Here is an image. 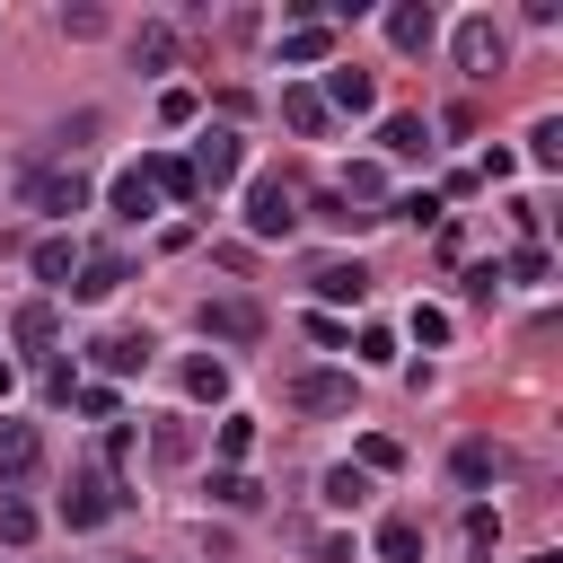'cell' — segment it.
<instances>
[{"label":"cell","instance_id":"cell-1","mask_svg":"<svg viewBox=\"0 0 563 563\" xmlns=\"http://www.w3.org/2000/svg\"><path fill=\"white\" fill-rule=\"evenodd\" d=\"M238 167H246V141H238L229 123H211V132L194 141V158H185V176H194V202H202V194H220V185H238Z\"/></svg>","mask_w":563,"mask_h":563},{"label":"cell","instance_id":"cell-24","mask_svg":"<svg viewBox=\"0 0 563 563\" xmlns=\"http://www.w3.org/2000/svg\"><path fill=\"white\" fill-rule=\"evenodd\" d=\"M449 466H457V484H493V475H501V449H493V440H457Z\"/></svg>","mask_w":563,"mask_h":563},{"label":"cell","instance_id":"cell-9","mask_svg":"<svg viewBox=\"0 0 563 563\" xmlns=\"http://www.w3.org/2000/svg\"><path fill=\"white\" fill-rule=\"evenodd\" d=\"M431 35H440V9L431 0H396L387 9V44L396 53H431Z\"/></svg>","mask_w":563,"mask_h":563},{"label":"cell","instance_id":"cell-37","mask_svg":"<svg viewBox=\"0 0 563 563\" xmlns=\"http://www.w3.org/2000/svg\"><path fill=\"white\" fill-rule=\"evenodd\" d=\"M413 343H449V308H413Z\"/></svg>","mask_w":563,"mask_h":563},{"label":"cell","instance_id":"cell-18","mask_svg":"<svg viewBox=\"0 0 563 563\" xmlns=\"http://www.w3.org/2000/svg\"><path fill=\"white\" fill-rule=\"evenodd\" d=\"M282 123H290L299 141H317L334 114H325V97H317V88H282Z\"/></svg>","mask_w":563,"mask_h":563},{"label":"cell","instance_id":"cell-21","mask_svg":"<svg viewBox=\"0 0 563 563\" xmlns=\"http://www.w3.org/2000/svg\"><path fill=\"white\" fill-rule=\"evenodd\" d=\"M106 202H114L123 220H150V211H158V194H150V176H141V167H123V176L106 185Z\"/></svg>","mask_w":563,"mask_h":563},{"label":"cell","instance_id":"cell-11","mask_svg":"<svg viewBox=\"0 0 563 563\" xmlns=\"http://www.w3.org/2000/svg\"><path fill=\"white\" fill-rule=\"evenodd\" d=\"M317 97H325V114H369V106H378L369 70H352V62H343V70H325V79H317Z\"/></svg>","mask_w":563,"mask_h":563},{"label":"cell","instance_id":"cell-23","mask_svg":"<svg viewBox=\"0 0 563 563\" xmlns=\"http://www.w3.org/2000/svg\"><path fill=\"white\" fill-rule=\"evenodd\" d=\"M141 176H150V194H158V202H194V176H185V158H141Z\"/></svg>","mask_w":563,"mask_h":563},{"label":"cell","instance_id":"cell-29","mask_svg":"<svg viewBox=\"0 0 563 563\" xmlns=\"http://www.w3.org/2000/svg\"><path fill=\"white\" fill-rule=\"evenodd\" d=\"M325 501H334V510H361V501H369V475H361V466H334V475H325Z\"/></svg>","mask_w":563,"mask_h":563},{"label":"cell","instance_id":"cell-7","mask_svg":"<svg viewBox=\"0 0 563 563\" xmlns=\"http://www.w3.org/2000/svg\"><path fill=\"white\" fill-rule=\"evenodd\" d=\"M290 413H352V369H290Z\"/></svg>","mask_w":563,"mask_h":563},{"label":"cell","instance_id":"cell-8","mask_svg":"<svg viewBox=\"0 0 563 563\" xmlns=\"http://www.w3.org/2000/svg\"><path fill=\"white\" fill-rule=\"evenodd\" d=\"M123 282H132V255H123V246H88V255H79V273H70V299H88V308H97V299H114Z\"/></svg>","mask_w":563,"mask_h":563},{"label":"cell","instance_id":"cell-13","mask_svg":"<svg viewBox=\"0 0 563 563\" xmlns=\"http://www.w3.org/2000/svg\"><path fill=\"white\" fill-rule=\"evenodd\" d=\"M35 457H44V440H35V422H9V413H0V484H18V475H35Z\"/></svg>","mask_w":563,"mask_h":563},{"label":"cell","instance_id":"cell-41","mask_svg":"<svg viewBox=\"0 0 563 563\" xmlns=\"http://www.w3.org/2000/svg\"><path fill=\"white\" fill-rule=\"evenodd\" d=\"M317 563H361V554H352V537H325V545H317Z\"/></svg>","mask_w":563,"mask_h":563},{"label":"cell","instance_id":"cell-15","mask_svg":"<svg viewBox=\"0 0 563 563\" xmlns=\"http://www.w3.org/2000/svg\"><path fill=\"white\" fill-rule=\"evenodd\" d=\"M282 62H299V70H308V62H334V26H325V18L282 26Z\"/></svg>","mask_w":563,"mask_h":563},{"label":"cell","instance_id":"cell-3","mask_svg":"<svg viewBox=\"0 0 563 563\" xmlns=\"http://www.w3.org/2000/svg\"><path fill=\"white\" fill-rule=\"evenodd\" d=\"M123 501H132V493H123L106 466H79V475H70V493H62V528H106Z\"/></svg>","mask_w":563,"mask_h":563},{"label":"cell","instance_id":"cell-33","mask_svg":"<svg viewBox=\"0 0 563 563\" xmlns=\"http://www.w3.org/2000/svg\"><path fill=\"white\" fill-rule=\"evenodd\" d=\"M62 35H79V44H88V35H106V9H88V0H79V9H62Z\"/></svg>","mask_w":563,"mask_h":563},{"label":"cell","instance_id":"cell-31","mask_svg":"<svg viewBox=\"0 0 563 563\" xmlns=\"http://www.w3.org/2000/svg\"><path fill=\"white\" fill-rule=\"evenodd\" d=\"M317 220H325V229H369V220H378V211H352V202H343V194H317Z\"/></svg>","mask_w":563,"mask_h":563},{"label":"cell","instance_id":"cell-17","mask_svg":"<svg viewBox=\"0 0 563 563\" xmlns=\"http://www.w3.org/2000/svg\"><path fill=\"white\" fill-rule=\"evenodd\" d=\"M132 62H141V70H176V62H185V35H176V26H141V35H132Z\"/></svg>","mask_w":563,"mask_h":563},{"label":"cell","instance_id":"cell-2","mask_svg":"<svg viewBox=\"0 0 563 563\" xmlns=\"http://www.w3.org/2000/svg\"><path fill=\"white\" fill-rule=\"evenodd\" d=\"M290 229H299V185H290V176H255V185H246V238L273 246V238H290Z\"/></svg>","mask_w":563,"mask_h":563},{"label":"cell","instance_id":"cell-26","mask_svg":"<svg viewBox=\"0 0 563 563\" xmlns=\"http://www.w3.org/2000/svg\"><path fill=\"white\" fill-rule=\"evenodd\" d=\"M211 501H220V510H255V501H264V484L229 466V475H211Z\"/></svg>","mask_w":563,"mask_h":563},{"label":"cell","instance_id":"cell-25","mask_svg":"<svg viewBox=\"0 0 563 563\" xmlns=\"http://www.w3.org/2000/svg\"><path fill=\"white\" fill-rule=\"evenodd\" d=\"M35 501H18V493H0V545H35Z\"/></svg>","mask_w":563,"mask_h":563},{"label":"cell","instance_id":"cell-27","mask_svg":"<svg viewBox=\"0 0 563 563\" xmlns=\"http://www.w3.org/2000/svg\"><path fill=\"white\" fill-rule=\"evenodd\" d=\"M528 158H537V167H563V114H537V132H528Z\"/></svg>","mask_w":563,"mask_h":563},{"label":"cell","instance_id":"cell-19","mask_svg":"<svg viewBox=\"0 0 563 563\" xmlns=\"http://www.w3.org/2000/svg\"><path fill=\"white\" fill-rule=\"evenodd\" d=\"M378 150H387V158H422V150H431V123H422V114H387V123H378Z\"/></svg>","mask_w":563,"mask_h":563},{"label":"cell","instance_id":"cell-22","mask_svg":"<svg viewBox=\"0 0 563 563\" xmlns=\"http://www.w3.org/2000/svg\"><path fill=\"white\" fill-rule=\"evenodd\" d=\"M26 264H35V282H62V290H70V273H79V246H70V238H35V255H26Z\"/></svg>","mask_w":563,"mask_h":563},{"label":"cell","instance_id":"cell-14","mask_svg":"<svg viewBox=\"0 0 563 563\" xmlns=\"http://www.w3.org/2000/svg\"><path fill=\"white\" fill-rule=\"evenodd\" d=\"M308 290H317L325 308H361V290H369V273H361V264H317V273H308Z\"/></svg>","mask_w":563,"mask_h":563},{"label":"cell","instance_id":"cell-5","mask_svg":"<svg viewBox=\"0 0 563 563\" xmlns=\"http://www.w3.org/2000/svg\"><path fill=\"white\" fill-rule=\"evenodd\" d=\"M449 53H457V70H466V79H493L510 44H501V26H493L484 9H466V18H457V35H449Z\"/></svg>","mask_w":563,"mask_h":563},{"label":"cell","instance_id":"cell-40","mask_svg":"<svg viewBox=\"0 0 563 563\" xmlns=\"http://www.w3.org/2000/svg\"><path fill=\"white\" fill-rule=\"evenodd\" d=\"M466 537H475V545H493V537H501V519H493V501H475V510H466Z\"/></svg>","mask_w":563,"mask_h":563},{"label":"cell","instance_id":"cell-28","mask_svg":"<svg viewBox=\"0 0 563 563\" xmlns=\"http://www.w3.org/2000/svg\"><path fill=\"white\" fill-rule=\"evenodd\" d=\"M352 466H361V475H396V466H405V449H396V440H387V431H369V440H361V457H352Z\"/></svg>","mask_w":563,"mask_h":563},{"label":"cell","instance_id":"cell-10","mask_svg":"<svg viewBox=\"0 0 563 563\" xmlns=\"http://www.w3.org/2000/svg\"><path fill=\"white\" fill-rule=\"evenodd\" d=\"M150 352H158L150 334H97V343H88V361H97L106 378H141V369H150Z\"/></svg>","mask_w":563,"mask_h":563},{"label":"cell","instance_id":"cell-30","mask_svg":"<svg viewBox=\"0 0 563 563\" xmlns=\"http://www.w3.org/2000/svg\"><path fill=\"white\" fill-rule=\"evenodd\" d=\"M334 194H343V202H378V194H387V176H378V167H369V158H361V167H352V176H343V185H334Z\"/></svg>","mask_w":563,"mask_h":563},{"label":"cell","instance_id":"cell-38","mask_svg":"<svg viewBox=\"0 0 563 563\" xmlns=\"http://www.w3.org/2000/svg\"><path fill=\"white\" fill-rule=\"evenodd\" d=\"M501 290V264H466V299H493Z\"/></svg>","mask_w":563,"mask_h":563},{"label":"cell","instance_id":"cell-32","mask_svg":"<svg viewBox=\"0 0 563 563\" xmlns=\"http://www.w3.org/2000/svg\"><path fill=\"white\" fill-rule=\"evenodd\" d=\"M352 352H361L369 369H387V361H396V334H387V325H361V343H352Z\"/></svg>","mask_w":563,"mask_h":563},{"label":"cell","instance_id":"cell-35","mask_svg":"<svg viewBox=\"0 0 563 563\" xmlns=\"http://www.w3.org/2000/svg\"><path fill=\"white\" fill-rule=\"evenodd\" d=\"M158 114H167V123H194V114H202V97H194V88H167V97H158Z\"/></svg>","mask_w":563,"mask_h":563},{"label":"cell","instance_id":"cell-6","mask_svg":"<svg viewBox=\"0 0 563 563\" xmlns=\"http://www.w3.org/2000/svg\"><path fill=\"white\" fill-rule=\"evenodd\" d=\"M194 325H202V343L246 352V343L264 334V308H255V299H202V317H194Z\"/></svg>","mask_w":563,"mask_h":563},{"label":"cell","instance_id":"cell-12","mask_svg":"<svg viewBox=\"0 0 563 563\" xmlns=\"http://www.w3.org/2000/svg\"><path fill=\"white\" fill-rule=\"evenodd\" d=\"M9 334H18V352H53V343H62V308H53V299H26V308L9 317Z\"/></svg>","mask_w":563,"mask_h":563},{"label":"cell","instance_id":"cell-16","mask_svg":"<svg viewBox=\"0 0 563 563\" xmlns=\"http://www.w3.org/2000/svg\"><path fill=\"white\" fill-rule=\"evenodd\" d=\"M378 563H422V519L387 510V519H378Z\"/></svg>","mask_w":563,"mask_h":563},{"label":"cell","instance_id":"cell-4","mask_svg":"<svg viewBox=\"0 0 563 563\" xmlns=\"http://www.w3.org/2000/svg\"><path fill=\"white\" fill-rule=\"evenodd\" d=\"M26 211H44V220H70V211H88V176L79 167H26Z\"/></svg>","mask_w":563,"mask_h":563},{"label":"cell","instance_id":"cell-39","mask_svg":"<svg viewBox=\"0 0 563 563\" xmlns=\"http://www.w3.org/2000/svg\"><path fill=\"white\" fill-rule=\"evenodd\" d=\"M70 405H79V413H97V422H114V387H79Z\"/></svg>","mask_w":563,"mask_h":563},{"label":"cell","instance_id":"cell-36","mask_svg":"<svg viewBox=\"0 0 563 563\" xmlns=\"http://www.w3.org/2000/svg\"><path fill=\"white\" fill-rule=\"evenodd\" d=\"M501 273H510V282H545V246H519Z\"/></svg>","mask_w":563,"mask_h":563},{"label":"cell","instance_id":"cell-20","mask_svg":"<svg viewBox=\"0 0 563 563\" xmlns=\"http://www.w3.org/2000/svg\"><path fill=\"white\" fill-rule=\"evenodd\" d=\"M185 396H194V405H229V361L194 352V361H185Z\"/></svg>","mask_w":563,"mask_h":563},{"label":"cell","instance_id":"cell-34","mask_svg":"<svg viewBox=\"0 0 563 563\" xmlns=\"http://www.w3.org/2000/svg\"><path fill=\"white\" fill-rule=\"evenodd\" d=\"M246 449H255V422L229 413V422H220V457H246Z\"/></svg>","mask_w":563,"mask_h":563},{"label":"cell","instance_id":"cell-42","mask_svg":"<svg viewBox=\"0 0 563 563\" xmlns=\"http://www.w3.org/2000/svg\"><path fill=\"white\" fill-rule=\"evenodd\" d=\"M9 396H18V361H0V405H9Z\"/></svg>","mask_w":563,"mask_h":563}]
</instances>
